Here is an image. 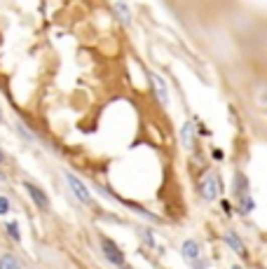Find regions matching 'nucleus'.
<instances>
[{
  "label": "nucleus",
  "mask_w": 267,
  "mask_h": 269,
  "mask_svg": "<svg viewBox=\"0 0 267 269\" xmlns=\"http://www.w3.org/2000/svg\"><path fill=\"white\" fill-rule=\"evenodd\" d=\"M183 257H185V262L190 264V267H195V269L206 267V260H202V257H204L202 246H199L195 239H188V241L183 243Z\"/></svg>",
  "instance_id": "obj_1"
},
{
  "label": "nucleus",
  "mask_w": 267,
  "mask_h": 269,
  "mask_svg": "<svg viewBox=\"0 0 267 269\" xmlns=\"http://www.w3.org/2000/svg\"><path fill=\"white\" fill-rule=\"evenodd\" d=\"M199 192L204 197L206 202H216L218 199V192H220V183H218V175L216 173H206L199 183Z\"/></svg>",
  "instance_id": "obj_2"
},
{
  "label": "nucleus",
  "mask_w": 267,
  "mask_h": 269,
  "mask_svg": "<svg viewBox=\"0 0 267 269\" xmlns=\"http://www.w3.org/2000/svg\"><path fill=\"white\" fill-rule=\"evenodd\" d=\"M66 181H68V188L73 190V195H75L77 202L84 204V206H89V204H92V195H89V190L84 188V183L73 173H66Z\"/></svg>",
  "instance_id": "obj_3"
},
{
  "label": "nucleus",
  "mask_w": 267,
  "mask_h": 269,
  "mask_svg": "<svg viewBox=\"0 0 267 269\" xmlns=\"http://www.w3.org/2000/svg\"><path fill=\"white\" fill-rule=\"evenodd\" d=\"M101 250H103V255H106V260H108L110 264H115V267H127L122 250L117 248L110 239H101Z\"/></svg>",
  "instance_id": "obj_4"
},
{
  "label": "nucleus",
  "mask_w": 267,
  "mask_h": 269,
  "mask_svg": "<svg viewBox=\"0 0 267 269\" xmlns=\"http://www.w3.org/2000/svg\"><path fill=\"white\" fill-rule=\"evenodd\" d=\"M148 77H150V84H152V89H155V96L159 99V103H162V106H169V84L164 82V77L157 73H148Z\"/></svg>",
  "instance_id": "obj_5"
},
{
  "label": "nucleus",
  "mask_w": 267,
  "mask_h": 269,
  "mask_svg": "<svg viewBox=\"0 0 267 269\" xmlns=\"http://www.w3.org/2000/svg\"><path fill=\"white\" fill-rule=\"evenodd\" d=\"M113 12H115L117 19L122 21V24H127V26L134 21V17H131V7L127 5V0H113Z\"/></svg>",
  "instance_id": "obj_6"
},
{
  "label": "nucleus",
  "mask_w": 267,
  "mask_h": 269,
  "mask_svg": "<svg viewBox=\"0 0 267 269\" xmlns=\"http://www.w3.org/2000/svg\"><path fill=\"white\" fill-rule=\"evenodd\" d=\"M24 188H26V192L31 195V199L35 202V206H40V209H47V206H49V199H47V195H45L40 188H35L33 183H24Z\"/></svg>",
  "instance_id": "obj_7"
},
{
  "label": "nucleus",
  "mask_w": 267,
  "mask_h": 269,
  "mask_svg": "<svg viewBox=\"0 0 267 269\" xmlns=\"http://www.w3.org/2000/svg\"><path fill=\"white\" fill-rule=\"evenodd\" d=\"M181 141H183L185 150H192L195 145V122H185L183 129H181Z\"/></svg>",
  "instance_id": "obj_8"
},
{
  "label": "nucleus",
  "mask_w": 267,
  "mask_h": 269,
  "mask_svg": "<svg viewBox=\"0 0 267 269\" xmlns=\"http://www.w3.org/2000/svg\"><path fill=\"white\" fill-rule=\"evenodd\" d=\"M225 243H227V246H230L232 250H237L239 255H246V248H244V243H241V239L234 234V232H227V234H225Z\"/></svg>",
  "instance_id": "obj_9"
},
{
  "label": "nucleus",
  "mask_w": 267,
  "mask_h": 269,
  "mask_svg": "<svg viewBox=\"0 0 267 269\" xmlns=\"http://www.w3.org/2000/svg\"><path fill=\"white\" fill-rule=\"evenodd\" d=\"M0 269H21V267L12 255H3L0 257Z\"/></svg>",
  "instance_id": "obj_10"
},
{
  "label": "nucleus",
  "mask_w": 267,
  "mask_h": 269,
  "mask_svg": "<svg viewBox=\"0 0 267 269\" xmlns=\"http://www.w3.org/2000/svg\"><path fill=\"white\" fill-rule=\"evenodd\" d=\"M7 232L12 234L14 241H19V239H21V234H19V225H17V222H10V225H7Z\"/></svg>",
  "instance_id": "obj_11"
},
{
  "label": "nucleus",
  "mask_w": 267,
  "mask_h": 269,
  "mask_svg": "<svg viewBox=\"0 0 267 269\" xmlns=\"http://www.w3.org/2000/svg\"><path fill=\"white\" fill-rule=\"evenodd\" d=\"M241 211H244V213L253 211V199H251V197H244V199H241Z\"/></svg>",
  "instance_id": "obj_12"
},
{
  "label": "nucleus",
  "mask_w": 267,
  "mask_h": 269,
  "mask_svg": "<svg viewBox=\"0 0 267 269\" xmlns=\"http://www.w3.org/2000/svg\"><path fill=\"white\" fill-rule=\"evenodd\" d=\"M7 213H10V199L0 197V215H7Z\"/></svg>",
  "instance_id": "obj_13"
},
{
  "label": "nucleus",
  "mask_w": 267,
  "mask_h": 269,
  "mask_svg": "<svg viewBox=\"0 0 267 269\" xmlns=\"http://www.w3.org/2000/svg\"><path fill=\"white\" fill-rule=\"evenodd\" d=\"M3 157H5V155H3V150H0V161H3Z\"/></svg>",
  "instance_id": "obj_14"
},
{
  "label": "nucleus",
  "mask_w": 267,
  "mask_h": 269,
  "mask_svg": "<svg viewBox=\"0 0 267 269\" xmlns=\"http://www.w3.org/2000/svg\"><path fill=\"white\" fill-rule=\"evenodd\" d=\"M232 269H241V267H239V264H234V267H232Z\"/></svg>",
  "instance_id": "obj_15"
},
{
  "label": "nucleus",
  "mask_w": 267,
  "mask_h": 269,
  "mask_svg": "<svg viewBox=\"0 0 267 269\" xmlns=\"http://www.w3.org/2000/svg\"><path fill=\"white\" fill-rule=\"evenodd\" d=\"M3 178H5V175H3V173H0V181H3Z\"/></svg>",
  "instance_id": "obj_16"
}]
</instances>
